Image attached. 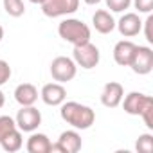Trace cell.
<instances>
[{
  "label": "cell",
  "instance_id": "6da1fadb",
  "mask_svg": "<svg viewBox=\"0 0 153 153\" xmlns=\"http://www.w3.org/2000/svg\"><path fill=\"white\" fill-rule=\"evenodd\" d=\"M59 106L61 119L74 130H88L96 123V112L87 105H81L78 101H63Z\"/></svg>",
  "mask_w": 153,
  "mask_h": 153
},
{
  "label": "cell",
  "instance_id": "7a4b0ae2",
  "mask_svg": "<svg viewBox=\"0 0 153 153\" xmlns=\"http://www.w3.org/2000/svg\"><path fill=\"white\" fill-rule=\"evenodd\" d=\"M58 34L61 40L72 43V45H81V43H87L90 42V27L83 22V20H78V18H65L59 22L58 25Z\"/></svg>",
  "mask_w": 153,
  "mask_h": 153
},
{
  "label": "cell",
  "instance_id": "3957f363",
  "mask_svg": "<svg viewBox=\"0 0 153 153\" xmlns=\"http://www.w3.org/2000/svg\"><path fill=\"white\" fill-rule=\"evenodd\" d=\"M72 59L76 61L78 67H81L85 70H90V68H96L99 65L101 52L92 42H87V43H81V45H74Z\"/></svg>",
  "mask_w": 153,
  "mask_h": 153
},
{
  "label": "cell",
  "instance_id": "277c9868",
  "mask_svg": "<svg viewBox=\"0 0 153 153\" xmlns=\"http://www.w3.org/2000/svg\"><path fill=\"white\" fill-rule=\"evenodd\" d=\"M78 74V65L68 56H58L51 63V76L58 83H68Z\"/></svg>",
  "mask_w": 153,
  "mask_h": 153
},
{
  "label": "cell",
  "instance_id": "5b68a950",
  "mask_svg": "<svg viewBox=\"0 0 153 153\" xmlns=\"http://www.w3.org/2000/svg\"><path fill=\"white\" fill-rule=\"evenodd\" d=\"M40 6L45 16L59 18V16L74 15L79 7V0H43Z\"/></svg>",
  "mask_w": 153,
  "mask_h": 153
},
{
  "label": "cell",
  "instance_id": "8992f818",
  "mask_svg": "<svg viewBox=\"0 0 153 153\" xmlns=\"http://www.w3.org/2000/svg\"><path fill=\"white\" fill-rule=\"evenodd\" d=\"M15 123H16V128L20 131H25V133H31V131H36L42 124V114L38 108H34V105L31 106H22L15 117Z\"/></svg>",
  "mask_w": 153,
  "mask_h": 153
},
{
  "label": "cell",
  "instance_id": "52a82bcc",
  "mask_svg": "<svg viewBox=\"0 0 153 153\" xmlns=\"http://www.w3.org/2000/svg\"><path fill=\"white\" fill-rule=\"evenodd\" d=\"M135 74L139 76H146L153 70V49L146 47V45H137L133 58L128 65Z\"/></svg>",
  "mask_w": 153,
  "mask_h": 153
},
{
  "label": "cell",
  "instance_id": "ba28073f",
  "mask_svg": "<svg viewBox=\"0 0 153 153\" xmlns=\"http://www.w3.org/2000/svg\"><path fill=\"white\" fill-rule=\"evenodd\" d=\"M83 146V140H81V135L78 133V130H65L61 131L59 139L51 144V153H78Z\"/></svg>",
  "mask_w": 153,
  "mask_h": 153
},
{
  "label": "cell",
  "instance_id": "9c48e42d",
  "mask_svg": "<svg viewBox=\"0 0 153 153\" xmlns=\"http://www.w3.org/2000/svg\"><path fill=\"white\" fill-rule=\"evenodd\" d=\"M117 31L121 33V36L124 38H133L142 31V20L139 18L137 13H124L119 22H115Z\"/></svg>",
  "mask_w": 153,
  "mask_h": 153
},
{
  "label": "cell",
  "instance_id": "30bf717a",
  "mask_svg": "<svg viewBox=\"0 0 153 153\" xmlns=\"http://www.w3.org/2000/svg\"><path fill=\"white\" fill-rule=\"evenodd\" d=\"M40 97L47 106H59L67 99V90H65L63 83H58V81L47 83V85H43Z\"/></svg>",
  "mask_w": 153,
  "mask_h": 153
},
{
  "label": "cell",
  "instance_id": "8fae6325",
  "mask_svg": "<svg viewBox=\"0 0 153 153\" xmlns=\"http://www.w3.org/2000/svg\"><path fill=\"white\" fill-rule=\"evenodd\" d=\"M153 97L151 96H146L142 92H130L128 96L123 97L121 105H123V110L128 114V115H140V112L144 110V106L151 101Z\"/></svg>",
  "mask_w": 153,
  "mask_h": 153
},
{
  "label": "cell",
  "instance_id": "7c38bea8",
  "mask_svg": "<svg viewBox=\"0 0 153 153\" xmlns=\"http://www.w3.org/2000/svg\"><path fill=\"white\" fill-rule=\"evenodd\" d=\"M124 97V87L117 81H110L103 87L101 92V103L106 108H117Z\"/></svg>",
  "mask_w": 153,
  "mask_h": 153
},
{
  "label": "cell",
  "instance_id": "4fadbf2b",
  "mask_svg": "<svg viewBox=\"0 0 153 153\" xmlns=\"http://www.w3.org/2000/svg\"><path fill=\"white\" fill-rule=\"evenodd\" d=\"M135 47L137 45L131 40H121V42H117L115 47H114V59H115V63L121 65V67H128L130 61H131V58H133Z\"/></svg>",
  "mask_w": 153,
  "mask_h": 153
},
{
  "label": "cell",
  "instance_id": "5bb4252c",
  "mask_svg": "<svg viewBox=\"0 0 153 153\" xmlns=\"http://www.w3.org/2000/svg\"><path fill=\"white\" fill-rule=\"evenodd\" d=\"M15 101L20 106H31L38 101V88L33 83H20L15 88Z\"/></svg>",
  "mask_w": 153,
  "mask_h": 153
},
{
  "label": "cell",
  "instance_id": "9a60e30c",
  "mask_svg": "<svg viewBox=\"0 0 153 153\" xmlns=\"http://www.w3.org/2000/svg\"><path fill=\"white\" fill-rule=\"evenodd\" d=\"M92 25H94V29H96L97 33H101V34H110V33L115 29V20H114V16H112L110 11H106V9H97V11L94 13V16H92Z\"/></svg>",
  "mask_w": 153,
  "mask_h": 153
},
{
  "label": "cell",
  "instance_id": "2e32d148",
  "mask_svg": "<svg viewBox=\"0 0 153 153\" xmlns=\"http://www.w3.org/2000/svg\"><path fill=\"white\" fill-rule=\"evenodd\" d=\"M51 139L45 133H36L31 131V137L27 139V151L29 153H51Z\"/></svg>",
  "mask_w": 153,
  "mask_h": 153
},
{
  "label": "cell",
  "instance_id": "e0dca14e",
  "mask_svg": "<svg viewBox=\"0 0 153 153\" xmlns=\"http://www.w3.org/2000/svg\"><path fill=\"white\" fill-rule=\"evenodd\" d=\"M0 146H2V149H4V151H7V153H15V151L22 149V146H24L22 131H20L18 128L11 130V131L2 139V140H0Z\"/></svg>",
  "mask_w": 153,
  "mask_h": 153
},
{
  "label": "cell",
  "instance_id": "ac0fdd59",
  "mask_svg": "<svg viewBox=\"0 0 153 153\" xmlns=\"http://www.w3.org/2000/svg\"><path fill=\"white\" fill-rule=\"evenodd\" d=\"M4 2V9L9 16L13 18H20L25 13V6H24V0H2Z\"/></svg>",
  "mask_w": 153,
  "mask_h": 153
},
{
  "label": "cell",
  "instance_id": "d6986e66",
  "mask_svg": "<svg viewBox=\"0 0 153 153\" xmlns=\"http://www.w3.org/2000/svg\"><path fill=\"white\" fill-rule=\"evenodd\" d=\"M135 149L139 153H151L153 151V135L151 133H142L139 135L135 142Z\"/></svg>",
  "mask_w": 153,
  "mask_h": 153
},
{
  "label": "cell",
  "instance_id": "ffe728a7",
  "mask_svg": "<svg viewBox=\"0 0 153 153\" xmlns=\"http://www.w3.org/2000/svg\"><path fill=\"white\" fill-rule=\"evenodd\" d=\"M15 128H16V123L11 115H0V140Z\"/></svg>",
  "mask_w": 153,
  "mask_h": 153
},
{
  "label": "cell",
  "instance_id": "44dd1931",
  "mask_svg": "<svg viewBox=\"0 0 153 153\" xmlns=\"http://www.w3.org/2000/svg\"><path fill=\"white\" fill-rule=\"evenodd\" d=\"M106 7L114 13H123L131 6V0H105Z\"/></svg>",
  "mask_w": 153,
  "mask_h": 153
},
{
  "label": "cell",
  "instance_id": "7402d4cb",
  "mask_svg": "<svg viewBox=\"0 0 153 153\" xmlns=\"http://www.w3.org/2000/svg\"><path fill=\"white\" fill-rule=\"evenodd\" d=\"M140 117H142L146 128H148V130H153V99L144 106V110L140 112Z\"/></svg>",
  "mask_w": 153,
  "mask_h": 153
},
{
  "label": "cell",
  "instance_id": "603a6c76",
  "mask_svg": "<svg viewBox=\"0 0 153 153\" xmlns=\"http://www.w3.org/2000/svg\"><path fill=\"white\" fill-rule=\"evenodd\" d=\"M11 74H13V70H11L9 63L6 59H0V87L6 85L11 79Z\"/></svg>",
  "mask_w": 153,
  "mask_h": 153
},
{
  "label": "cell",
  "instance_id": "cb8c5ba5",
  "mask_svg": "<svg viewBox=\"0 0 153 153\" xmlns=\"http://www.w3.org/2000/svg\"><path fill=\"white\" fill-rule=\"evenodd\" d=\"M131 4L139 13H144V15H149L153 9V0H131Z\"/></svg>",
  "mask_w": 153,
  "mask_h": 153
},
{
  "label": "cell",
  "instance_id": "d4e9b609",
  "mask_svg": "<svg viewBox=\"0 0 153 153\" xmlns=\"http://www.w3.org/2000/svg\"><path fill=\"white\" fill-rule=\"evenodd\" d=\"M142 25H144V36H146V40H148L149 43H153V34H151V25H153V16H151V15H148V18H146V22H142Z\"/></svg>",
  "mask_w": 153,
  "mask_h": 153
},
{
  "label": "cell",
  "instance_id": "484cf974",
  "mask_svg": "<svg viewBox=\"0 0 153 153\" xmlns=\"http://www.w3.org/2000/svg\"><path fill=\"white\" fill-rule=\"evenodd\" d=\"M6 105V94L2 92V90H0V108H2Z\"/></svg>",
  "mask_w": 153,
  "mask_h": 153
},
{
  "label": "cell",
  "instance_id": "4316f807",
  "mask_svg": "<svg viewBox=\"0 0 153 153\" xmlns=\"http://www.w3.org/2000/svg\"><path fill=\"white\" fill-rule=\"evenodd\" d=\"M83 2H85V4H88V6H97L101 0H83Z\"/></svg>",
  "mask_w": 153,
  "mask_h": 153
},
{
  "label": "cell",
  "instance_id": "83f0119b",
  "mask_svg": "<svg viewBox=\"0 0 153 153\" xmlns=\"http://www.w3.org/2000/svg\"><path fill=\"white\" fill-rule=\"evenodd\" d=\"M2 40H4V27L0 25V42H2Z\"/></svg>",
  "mask_w": 153,
  "mask_h": 153
},
{
  "label": "cell",
  "instance_id": "f1b7e54d",
  "mask_svg": "<svg viewBox=\"0 0 153 153\" xmlns=\"http://www.w3.org/2000/svg\"><path fill=\"white\" fill-rule=\"evenodd\" d=\"M29 2H31V4H42L43 0H29Z\"/></svg>",
  "mask_w": 153,
  "mask_h": 153
}]
</instances>
